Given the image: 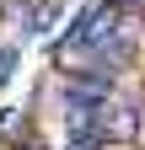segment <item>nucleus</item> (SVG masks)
I'll return each instance as SVG.
<instances>
[{
  "mask_svg": "<svg viewBox=\"0 0 145 150\" xmlns=\"http://www.w3.org/2000/svg\"><path fill=\"white\" fill-rule=\"evenodd\" d=\"M59 150H113V139H107V129H92V134H65Z\"/></svg>",
  "mask_w": 145,
  "mask_h": 150,
  "instance_id": "nucleus-1",
  "label": "nucleus"
},
{
  "mask_svg": "<svg viewBox=\"0 0 145 150\" xmlns=\"http://www.w3.org/2000/svg\"><path fill=\"white\" fill-rule=\"evenodd\" d=\"M16 64H22V43H6V48H0V91L11 86V75H16Z\"/></svg>",
  "mask_w": 145,
  "mask_h": 150,
  "instance_id": "nucleus-2",
  "label": "nucleus"
},
{
  "mask_svg": "<svg viewBox=\"0 0 145 150\" xmlns=\"http://www.w3.org/2000/svg\"><path fill=\"white\" fill-rule=\"evenodd\" d=\"M16 150H54V139H48V134H32L27 145H16Z\"/></svg>",
  "mask_w": 145,
  "mask_h": 150,
  "instance_id": "nucleus-3",
  "label": "nucleus"
},
{
  "mask_svg": "<svg viewBox=\"0 0 145 150\" xmlns=\"http://www.w3.org/2000/svg\"><path fill=\"white\" fill-rule=\"evenodd\" d=\"M118 11L124 16H145V0H118Z\"/></svg>",
  "mask_w": 145,
  "mask_h": 150,
  "instance_id": "nucleus-4",
  "label": "nucleus"
},
{
  "mask_svg": "<svg viewBox=\"0 0 145 150\" xmlns=\"http://www.w3.org/2000/svg\"><path fill=\"white\" fill-rule=\"evenodd\" d=\"M0 48H6V38H0Z\"/></svg>",
  "mask_w": 145,
  "mask_h": 150,
  "instance_id": "nucleus-5",
  "label": "nucleus"
}]
</instances>
